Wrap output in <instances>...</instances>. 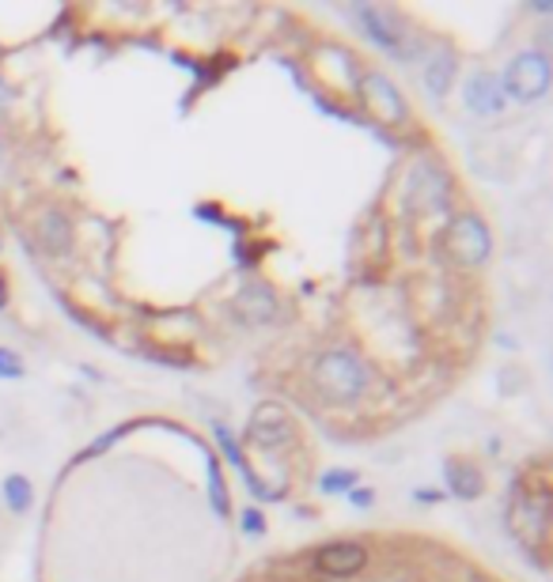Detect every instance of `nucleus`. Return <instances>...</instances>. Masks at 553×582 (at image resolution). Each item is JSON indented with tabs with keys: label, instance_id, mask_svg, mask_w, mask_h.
<instances>
[{
	"label": "nucleus",
	"instance_id": "7",
	"mask_svg": "<svg viewBox=\"0 0 553 582\" xmlns=\"http://www.w3.org/2000/svg\"><path fill=\"white\" fill-rule=\"evenodd\" d=\"M250 438H255L258 446H266V450L288 443V438H292V424H288V417H284L281 405H273V401L258 405L255 417H250Z\"/></svg>",
	"mask_w": 553,
	"mask_h": 582
},
{
	"label": "nucleus",
	"instance_id": "12",
	"mask_svg": "<svg viewBox=\"0 0 553 582\" xmlns=\"http://www.w3.org/2000/svg\"><path fill=\"white\" fill-rule=\"evenodd\" d=\"M452 76H455L452 53H440V58H432L429 69H425V87L440 99V95H447V87H452Z\"/></svg>",
	"mask_w": 553,
	"mask_h": 582
},
{
	"label": "nucleus",
	"instance_id": "15",
	"mask_svg": "<svg viewBox=\"0 0 553 582\" xmlns=\"http://www.w3.org/2000/svg\"><path fill=\"white\" fill-rule=\"evenodd\" d=\"M20 374V360L8 348H0V379H15Z\"/></svg>",
	"mask_w": 553,
	"mask_h": 582
},
{
	"label": "nucleus",
	"instance_id": "11",
	"mask_svg": "<svg viewBox=\"0 0 553 582\" xmlns=\"http://www.w3.org/2000/svg\"><path fill=\"white\" fill-rule=\"evenodd\" d=\"M239 310L250 318V322H270L276 314V295L266 288V284H247L239 295Z\"/></svg>",
	"mask_w": 553,
	"mask_h": 582
},
{
	"label": "nucleus",
	"instance_id": "9",
	"mask_svg": "<svg viewBox=\"0 0 553 582\" xmlns=\"http://www.w3.org/2000/svg\"><path fill=\"white\" fill-rule=\"evenodd\" d=\"M35 235L50 253H65L69 246H73L76 231H73V220H69L61 209H46L42 216L35 220Z\"/></svg>",
	"mask_w": 553,
	"mask_h": 582
},
{
	"label": "nucleus",
	"instance_id": "13",
	"mask_svg": "<svg viewBox=\"0 0 553 582\" xmlns=\"http://www.w3.org/2000/svg\"><path fill=\"white\" fill-rule=\"evenodd\" d=\"M4 499H8V507H12V510H27L30 507V484L23 481V476H8Z\"/></svg>",
	"mask_w": 553,
	"mask_h": 582
},
{
	"label": "nucleus",
	"instance_id": "6",
	"mask_svg": "<svg viewBox=\"0 0 553 582\" xmlns=\"http://www.w3.org/2000/svg\"><path fill=\"white\" fill-rule=\"evenodd\" d=\"M360 91H365L368 107L376 110V117H383L386 125H406V102H402L398 87L391 84L386 76L379 73H368L365 79H360Z\"/></svg>",
	"mask_w": 553,
	"mask_h": 582
},
{
	"label": "nucleus",
	"instance_id": "14",
	"mask_svg": "<svg viewBox=\"0 0 553 582\" xmlns=\"http://www.w3.org/2000/svg\"><path fill=\"white\" fill-rule=\"evenodd\" d=\"M349 484H357V473H342V469H337V473L322 476V488L327 492H349Z\"/></svg>",
	"mask_w": 553,
	"mask_h": 582
},
{
	"label": "nucleus",
	"instance_id": "4",
	"mask_svg": "<svg viewBox=\"0 0 553 582\" xmlns=\"http://www.w3.org/2000/svg\"><path fill=\"white\" fill-rule=\"evenodd\" d=\"M311 568L327 579H353L368 568V548L360 541H334L311 556Z\"/></svg>",
	"mask_w": 553,
	"mask_h": 582
},
{
	"label": "nucleus",
	"instance_id": "10",
	"mask_svg": "<svg viewBox=\"0 0 553 582\" xmlns=\"http://www.w3.org/2000/svg\"><path fill=\"white\" fill-rule=\"evenodd\" d=\"M444 473H447V484H452L455 496H463V499H478L481 492H486V481H481L478 466H470V461H466V458H447Z\"/></svg>",
	"mask_w": 553,
	"mask_h": 582
},
{
	"label": "nucleus",
	"instance_id": "5",
	"mask_svg": "<svg viewBox=\"0 0 553 582\" xmlns=\"http://www.w3.org/2000/svg\"><path fill=\"white\" fill-rule=\"evenodd\" d=\"M504 84H508V91L516 95V99H524V102L546 95V87H550V61H546V53H519V58L508 65V76H504Z\"/></svg>",
	"mask_w": 553,
	"mask_h": 582
},
{
	"label": "nucleus",
	"instance_id": "8",
	"mask_svg": "<svg viewBox=\"0 0 553 582\" xmlns=\"http://www.w3.org/2000/svg\"><path fill=\"white\" fill-rule=\"evenodd\" d=\"M466 107L474 110V114L481 117H493L501 114L504 107V95H501V79H496L493 73H474L470 79H466Z\"/></svg>",
	"mask_w": 553,
	"mask_h": 582
},
{
	"label": "nucleus",
	"instance_id": "16",
	"mask_svg": "<svg viewBox=\"0 0 553 582\" xmlns=\"http://www.w3.org/2000/svg\"><path fill=\"white\" fill-rule=\"evenodd\" d=\"M8 302V292H4V276H0V307Z\"/></svg>",
	"mask_w": 553,
	"mask_h": 582
},
{
	"label": "nucleus",
	"instance_id": "3",
	"mask_svg": "<svg viewBox=\"0 0 553 582\" xmlns=\"http://www.w3.org/2000/svg\"><path fill=\"white\" fill-rule=\"evenodd\" d=\"M440 243H444L447 253H452V258H459L463 265H474V261L489 258V246H493V238H489L486 223H481L478 216H455L444 227Z\"/></svg>",
	"mask_w": 553,
	"mask_h": 582
},
{
	"label": "nucleus",
	"instance_id": "2",
	"mask_svg": "<svg viewBox=\"0 0 553 582\" xmlns=\"http://www.w3.org/2000/svg\"><path fill=\"white\" fill-rule=\"evenodd\" d=\"M402 205H406V216H414V220L444 216V212L452 209V178L440 174L429 159H417L406 171Z\"/></svg>",
	"mask_w": 553,
	"mask_h": 582
},
{
	"label": "nucleus",
	"instance_id": "1",
	"mask_svg": "<svg viewBox=\"0 0 553 582\" xmlns=\"http://www.w3.org/2000/svg\"><path fill=\"white\" fill-rule=\"evenodd\" d=\"M307 379H311L315 394L322 401H334V405L368 401L379 386L376 367H368L349 348H322V352H315L311 363H307Z\"/></svg>",
	"mask_w": 553,
	"mask_h": 582
}]
</instances>
